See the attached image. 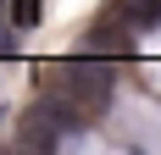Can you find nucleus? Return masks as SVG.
I'll use <instances>...</instances> for the list:
<instances>
[{"label": "nucleus", "instance_id": "obj_2", "mask_svg": "<svg viewBox=\"0 0 161 155\" xmlns=\"http://www.w3.org/2000/svg\"><path fill=\"white\" fill-rule=\"evenodd\" d=\"M6 17H11L17 28H33L39 22V0H6Z\"/></svg>", "mask_w": 161, "mask_h": 155}, {"label": "nucleus", "instance_id": "obj_1", "mask_svg": "<svg viewBox=\"0 0 161 155\" xmlns=\"http://www.w3.org/2000/svg\"><path fill=\"white\" fill-rule=\"evenodd\" d=\"M111 17H117V22H128L133 33H145V28H156V22H161V0H117Z\"/></svg>", "mask_w": 161, "mask_h": 155}, {"label": "nucleus", "instance_id": "obj_3", "mask_svg": "<svg viewBox=\"0 0 161 155\" xmlns=\"http://www.w3.org/2000/svg\"><path fill=\"white\" fill-rule=\"evenodd\" d=\"M0 22H11V17H6V0H0Z\"/></svg>", "mask_w": 161, "mask_h": 155}]
</instances>
